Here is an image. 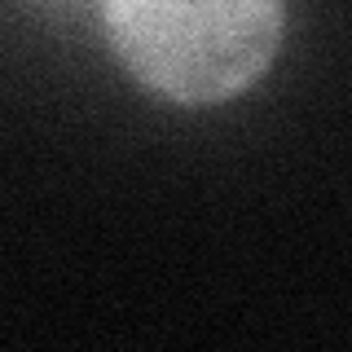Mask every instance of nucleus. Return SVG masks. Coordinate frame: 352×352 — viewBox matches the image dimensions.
<instances>
[{"label": "nucleus", "instance_id": "obj_1", "mask_svg": "<svg viewBox=\"0 0 352 352\" xmlns=\"http://www.w3.org/2000/svg\"><path fill=\"white\" fill-rule=\"evenodd\" d=\"M106 40L146 93L220 106L273 66L286 0H102Z\"/></svg>", "mask_w": 352, "mask_h": 352}]
</instances>
